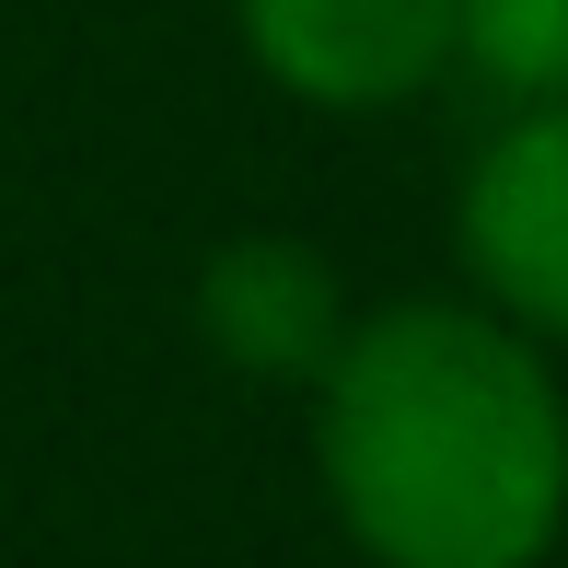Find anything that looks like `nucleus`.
I'll use <instances>...</instances> for the list:
<instances>
[{
	"mask_svg": "<svg viewBox=\"0 0 568 568\" xmlns=\"http://www.w3.org/2000/svg\"><path fill=\"white\" fill-rule=\"evenodd\" d=\"M314 464L372 568H534L568 523V395L510 314L395 302L314 372Z\"/></svg>",
	"mask_w": 568,
	"mask_h": 568,
	"instance_id": "nucleus-1",
	"label": "nucleus"
},
{
	"mask_svg": "<svg viewBox=\"0 0 568 568\" xmlns=\"http://www.w3.org/2000/svg\"><path fill=\"white\" fill-rule=\"evenodd\" d=\"M453 232H464L487 314H510L523 337H568V93L523 105L476 151Z\"/></svg>",
	"mask_w": 568,
	"mask_h": 568,
	"instance_id": "nucleus-2",
	"label": "nucleus"
},
{
	"mask_svg": "<svg viewBox=\"0 0 568 568\" xmlns=\"http://www.w3.org/2000/svg\"><path fill=\"white\" fill-rule=\"evenodd\" d=\"M244 47L278 93L302 105H406L418 82L453 70V12L464 0H232Z\"/></svg>",
	"mask_w": 568,
	"mask_h": 568,
	"instance_id": "nucleus-3",
	"label": "nucleus"
},
{
	"mask_svg": "<svg viewBox=\"0 0 568 568\" xmlns=\"http://www.w3.org/2000/svg\"><path fill=\"white\" fill-rule=\"evenodd\" d=\"M197 325H210V348L232 372L314 383L325 359H337V337H348V291H337V267H325L314 244L244 232V244H221L210 267H197Z\"/></svg>",
	"mask_w": 568,
	"mask_h": 568,
	"instance_id": "nucleus-4",
	"label": "nucleus"
},
{
	"mask_svg": "<svg viewBox=\"0 0 568 568\" xmlns=\"http://www.w3.org/2000/svg\"><path fill=\"white\" fill-rule=\"evenodd\" d=\"M453 70H476L499 105H557L568 93V0H464Z\"/></svg>",
	"mask_w": 568,
	"mask_h": 568,
	"instance_id": "nucleus-5",
	"label": "nucleus"
}]
</instances>
